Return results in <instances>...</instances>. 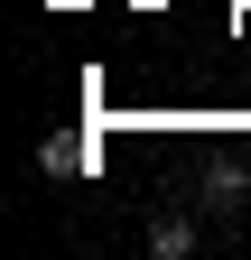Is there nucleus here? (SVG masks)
Listing matches in <instances>:
<instances>
[{"label":"nucleus","instance_id":"1","mask_svg":"<svg viewBox=\"0 0 251 260\" xmlns=\"http://www.w3.org/2000/svg\"><path fill=\"white\" fill-rule=\"evenodd\" d=\"M149 251H159V260H186V251H196V223H186V214H159V223H149Z\"/></svg>","mask_w":251,"mask_h":260},{"label":"nucleus","instance_id":"2","mask_svg":"<svg viewBox=\"0 0 251 260\" xmlns=\"http://www.w3.org/2000/svg\"><path fill=\"white\" fill-rule=\"evenodd\" d=\"M38 168H47V177H75V168H84V140H47Z\"/></svg>","mask_w":251,"mask_h":260}]
</instances>
